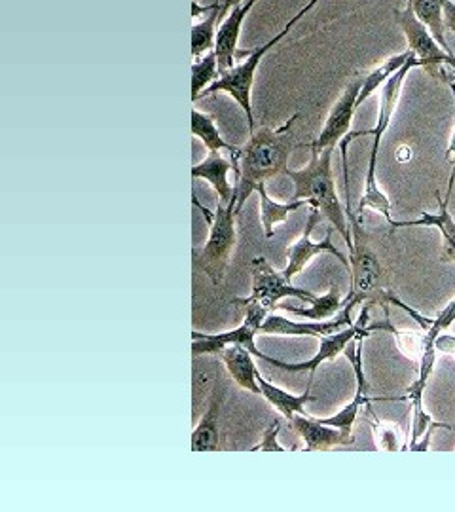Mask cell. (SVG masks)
Segmentation results:
<instances>
[{
    "mask_svg": "<svg viewBox=\"0 0 455 512\" xmlns=\"http://www.w3.org/2000/svg\"><path fill=\"white\" fill-rule=\"evenodd\" d=\"M435 348L440 353H446V355H452L455 359V338L454 336H448V334H440L435 342Z\"/></svg>",
    "mask_w": 455,
    "mask_h": 512,
    "instance_id": "cell-30",
    "label": "cell"
},
{
    "mask_svg": "<svg viewBox=\"0 0 455 512\" xmlns=\"http://www.w3.org/2000/svg\"><path fill=\"white\" fill-rule=\"evenodd\" d=\"M442 80H444V82H448V84H455V76L450 73V71H444V74H442Z\"/></svg>",
    "mask_w": 455,
    "mask_h": 512,
    "instance_id": "cell-34",
    "label": "cell"
},
{
    "mask_svg": "<svg viewBox=\"0 0 455 512\" xmlns=\"http://www.w3.org/2000/svg\"><path fill=\"white\" fill-rule=\"evenodd\" d=\"M281 431V423L279 420H273L272 425L264 431L262 435V442L253 448V452H285V448L277 442V435Z\"/></svg>",
    "mask_w": 455,
    "mask_h": 512,
    "instance_id": "cell-29",
    "label": "cell"
},
{
    "mask_svg": "<svg viewBox=\"0 0 455 512\" xmlns=\"http://www.w3.org/2000/svg\"><path fill=\"white\" fill-rule=\"evenodd\" d=\"M220 357L226 365L228 374L241 389L251 391L253 395H262L260 385L256 382V366L253 363V353L243 346L232 344L226 349L220 351Z\"/></svg>",
    "mask_w": 455,
    "mask_h": 512,
    "instance_id": "cell-18",
    "label": "cell"
},
{
    "mask_svg": "<svg viewBox=\"0 0 455 512\" xmlns=\"http://www.w3.org/2000/svg\"><path fill=\"white\" fill-rule=\"evenodd\" d=\"M442 6H444L446 31H452L455 35V2L454 0H442Z\"/></svg>",
    "mask_w": 455,
    "mask_h": 512,
    "instance_id": "cell-31",
    "label": "cell"
},
{
    "mask_svg": "<svg viewBox=\"0 0 455 512\" xmlns=\"http://www.w3.org/2000/svg\"><path fill=\"white\" fill-rule=\"evenodd\" d=\"M395 21L401 27L408 50H412L418 57L419 67H423L427 73L435 78H442L444 67L450 69V73L455 76V55H450L442 50L438 44L437 38L433 33L416 18L414 10L406 4L404 10H395Z\"/></svg>",
    "mask_w": 455,
    "mask_h": 512,
    "instance_id": "cell-7",
    "label": "cell"
},
{
    "mask_svg": "<svg viewBox=\"0 0 455 512\" xmlns=\"http://www.w3.org/2000/svg\"><path fill=\"white\" fill-rule=\"evenodd\" d=\"M353 308L344 306V310L338 313L332 321H311V323H298L279 315H268L260 327V334H275V336H311V338H323L328 334H334L338 330H344L353 325L351 319Z\"/></svg>",
    "mask_w": 455,
    "mask_h": 512,
    "instance_id": "cell-14",
    "label": "cell"
},
{
    "mask_svg": "<svg viewBox=\"0 0 455 512\" xmlns=\"http://www.w3.org/2000/svg\"><path fill=\"white\" fill-rule=\"evenodd\" d=\"M410 158H412V150H410V148H399V154H397V160H399V162H408Z\"/></svg>",
    "mask_w": 455,
    "mask_h": 512,
    "instance_id": "cell-33",
    "label": "cell"
},
{
    "mask_svg": "<svg viewBox=\"0 0 455 512\" xmlns=\"http://www.w3.org/2000/svg\"><path fill=\"white\" fill-rule=\"evenodd\" d=\"M332 152L334 148H325L323 152L311 150L310 164L304 169H287V177L294 183L292 200H310L311 207L319 209L325 219L346 239L347 247L353 245V234L347 224V213L340 203L336 192V181L332 173Z\"/></svg>",
    "mask_w": 455,
    "mask_h": 512,
    "instance_id": "cell-2",
    "label": "cell"
},
{
    "mask_svg": "<svg viewBox=\"0 0 455 512\" xmlns=\"http://www.w3.org/2000/svg\"><path fill=\"white\" fill-rule=\"evenodd\" d=\"M287 296L298 298L302 302H310V304L317 300V296L310 291L292 287L281 272L273 270V266H270V262L264 256H256L253 260V294L249 298H236L234 304L239 306V304L255 302L258 306L270 311L277 308V302L281 298H287Z\"/></svg>",
    "mask_w": 455,
    "mask_h": 512,
    "instance_id": "cell-9",
    "label": "cell"
},
{
    "mask_svg": "<svg viewBox=\"0 0 455 512\" xmlns=\"http://www.w3.org/2000/svg\"><path fill=\"white\" fill-rule=\"evenodd\" d=\"M450 86H452L455 101V84H450ZM446 162H448V164L455 165V124L454 131H452V139H450V145L446 148Z\"/></svg>",
    "mask_w": 455,
    "mask_h": 512,
    "instance_id": "cell-32",
    "label": "cell"
},
{
    "mask_svg": "<svg viewBox=\"0 0 455 512\" xmlns=\"http://www.w3.org/2000/svg\"><path fill=\"white\" fill-rule=\"evenodd\" d=\"M258 0H239L228 12V16L220 21L215 38V52L219 57L220 74L236 67L237 46L241 37L243 21L249 16Z\"/></svg>",
    "mask_w": 455,
    "mask_h": 512,
    "instance_id": "cell-15",
    "label": "cell"
},
{
    "mask_svg": "<svg viewBox=\"0 0 455 512\" xmlns=\"http://www.w3.org/2000/svg\"><path fill=\"white\" fill-rule=\"evenodd\" d=\"M292 429L304 439L306 452H328L336 446L353 444V435L342 431L338 427H332L327 423H321L317 418H311L306 414H296L291 420Z\"/></svg>",
    "mask_w": 455,
    "mask_h": 512,
    "instance_id": "cell-16",
    "label": "cell"
},
{
    "mask_svg": "<svg viewBox=\"0 0 455 512\" xmlns=\"http://www.w3.org/2000/svg\"><path fill=\"white\" fill-rule=\"evenodd\" d=\"M414 57H416V54H414L412 50H406V52H402V54L393 55V57L385 59L380 67H376L374 71L364 74L363 88H361L359 99H357V107H361L364 101H366L372 93L376 92V90L383 88V86L389 82V78L397 73V71H401L402 67H404L410 59H414Z\"/></svg>",
    "mask_w": 455,
    "mask_h": 512,
    "instance_id": "cell-23",
    "label": "cell"
},
{
    "mask_svg": "<svg viewBox=\"0 0 455 512\" xmlns=\"http://www.w3.org/2000/svg\"><path fill=\"white\" fill-rule=\"evenodd\" d=\"M408 6L414 10L416 18L433 33L444 52L454 55L446 40V25H444V6L442 0H408Z\"/></svg>",
    "mask_w": 455,
    "mask_h": 512,
    "instance_id": "cell-25",
    "label": "cell"
},
{
    "mask_svg": "<svg viewBox=\"0 0 455 512\" xmlns=\"http://www.w3.org/2000/svg\"><path fill=\"white\" fill-rule=\"evenodd\" d=\"M455 183V165L448 183L446 196L442 198L440 192H437L438 213H423L418 220H391V228H412V226H435L438 232L442 234V253L440 260L442 262H455V220L450 213V198Z\"/></svg>",
    "mask_w": 455,
    "mask_h": 512,
    "instance_id": "cell-13",
    "label": "cell"
},
{
    "mask_svg": "<svg viewBox=\"0 0 455 512\" xmlns=\"http://www.w3.org/2000/svg\"><path fill=\"white\" fill-rule=\"evenodd\" d=\"M192 133L200 139L209 152L228 150L232 154V162L237 165V160L241 156V148L234 147L222 139L219 128H217V120L213 116L198 109L192 110Z\"/></svg>",
    "mask_w": 455,
    "mask_h": 512,
    "instance_id": "cell-22",
    "label": "cell"
},
{
    "mask_svg": "<svg viewBox=\"0 0 455 512\" xmlns=\"http://www.w3.org/2000/svg\"><path fill=\"white\" fill-rule=\"evenodd\" d=\"M366 408H368V410H372V408H370V404H368ZM370 418H372V427H374V431H376L378 448L387 450V452H395V450H399V435H397L395 427H389V423H382V421L376 420L372 412H370Z\"/></svg>",
    "mask_w": 455,
    "mask_h": 512,
    "instance_id": "cell-28",
    "label": "cell"
},
{
    "mask_svg": "<svg viewBox=\"0 0 455 512\" xmlns=\"http://www.w3.org/2000/svg\"><path fill=\"white\" fill-rule=\"evenodd\" d=\"M313 380H315V378H311L310 376V384H308V389H306V393H304V395H291V393H287L285 389H281V387H277V385L270 384L268 380H264V378H262V374H260V372H256V382L260 385L262 397H264L268 403L272 404L273 408H277V410H279V414H281V416H285L289 421H291L296 414H306V412H304L306 404L317 401V397L310 395Z\"/></svg>",
    "mask_w": 455,
    "mask_h": 512,
    "instance_id": "cell-19",
    "label": "cell"
},
{
    "mask_svg": "<svg viewBox=\"0 0 455 512\" xmlns=\"http://www.w3.org/2000/svg\"><path fill=\"white\" fill-rule=\"evenodd\" d=\"M317 2L319 0H308V4L302 6L275 37L270 38L268 42H264L262 46H258L255 52H237V55H247V59L243 63L236 65L234 69L220 74L219 80L213 82L205 92L201 93L200 99L207 97V95H217V93L232 95L237 103H239V107L245 112V116H247L249 133H253L256 129V122L255 114H253V103H251V93H253V84H255L256 69H258V65L262 63V59L266 57V54L291 33L292 29L296 27V23L304 18V16L310 14Z\"/></svg>",
    "mask_w": 455,
    "mask_h": 512,
    "instance_id": "cell-4",
    "label": "cell"
},
{
    "mask_svg": "<svg viewBox=\"0 0 455 512\" xmlns=\"http://www.w3.org/2000/svg\"><path fill=\"white\" fill-rule=\"evenodd\" d=\"M245 310V321L241 327L230 332H222V334H201V332H192V353L194 357L198 355H211V353H220L222 349L237 344L243 348L249 349L255 357L260 361H264V353L255 346L256 334L260 332V327L264 323V319L268 317V310L258 306L255 302H247V304H239Z\"/></svg>",
    "mask_w": 455,
    "mask_h": 512,
    "instance_id": "cell-8",
    "label": "cell"
},
{
    "mask_svg": "<svg viewBox=\"0 0 455 512\" xmlns=\"http://www.w3.org/2000/svg\"><path fill=\"white\" fill-rule=\"evenodd\" d=\"M277 308L294 313V315H300V317H306V319H313V321H327L328 317L344 310V300H342L340 289L336 285H332L327 294L317 296V300L313 302L311 308H296L291 304L289 306L287 304H277Z\"/></svg>",
    "mask_w": 455,
    "mask_h": 512,
    "instance_id": "cell-26",
    "label": "cell"
},
{
    "mask_svg": "<svg viewBox=\"0 0 455 512\" xmlns=\"http://www.w3.org/2000/svg\"><path fill=\"white\" fill-rule=\"evenodd\" d=\"M224 401L222 389L213 391L211 403L201 416L198 427L192 433V450L194 452H215L219 450V416Z\"/></svg>",
    "mask_w": 455,
    "mask_h": 512,
    "instance_id": "cell-20",
    "label": "cell"
},
{
    "mask_svg": "<svg viewBox=\"0 0 455 512\" xmlns=\"http://www.w3.org/2000/svg\"><path fill=\"white\" fill-rule=\"evenodd\" d=\"M347 222L351 226V234H353V245L349 247V270H351V287L349 294L344 300V306L355 308L357 304L366 302L368 306L372 304H380L385 313L387 310V302L391 304H399V298L393 293H389L387 289H383V272L380 258L372 251V247L368 245V241L363 236V226L361 220L357 219L355 213L347 215Z\"/></svg>",
    "mask_w": 455,
    "mask_h": 512,
    "instance_id": "cell-3",
    "label": "cell"
},
{
    "mask_svg": "<svg viewBox=\"0 0 455 512\" xmlns=\"http://www.w3.org/2000/svg\"><path fill=\"white\" fill-rule=\"evenodd\" d=\"M419 67L418 57L410 59L401 71L393 74L389 78V82L382 88V101H380V114H378V124L376 128L370 129V135L374 137L372 143V150H370V162H368V173H366V188H364L363 198L357 207V219L361 220L363 217L364 209H374L378 213H382L387 222H391V202L389 198L383 194L378 186V179H376V164H378V154H380V143L385 131L391 126L393 114L399 105L401 99L402 86L406 76L410 74L412 69Z\"/></svg>",
    "mask_w": 455,
    "mask_h": 512,
    "instance_id": "cell-5",
    "label": "cell"
},
{
    "mask_svg": "<svg viewBox=\"0 0 455 512\" xmlns=\"http://www.w3.org/2000/svg\"><path fill=\"white\" fill-rule=\"evenodd\" d=\"M363 78L364 76H357L347 84L346 90L340 95V99L330 109L325 128L321 129L317 139L311 145H308L310 150L323 152L325 148H336V145H340V141L346 135H349V128H351L355 110L359 109L357 99H359V93L363 88Z\"/></svg>",
    "mask_w": 455,
    "mask_h": 512,
    "instance_id": "cell-10",
    "label": "cell"
},
{
    "mask_svg": "<svg viewBox=\"0 0 455 512\" xmlns=\"http://www.w3.org/2000/svg\"><path fill=\"white\" fill-rule=\"evenodd\" d=\"M300 118L294 114L281 128L272 129L268 126L255 129L241 148V156L237 160V179L234 186L236 194V215L243 211V205L249 196L256 192L260 184L270 181L273 177L287 173L289 169V156L296 147L292 126Z\"/></svg>",
    "mask_w": 455,
    "mask_h": 512,
    "instance_id": "cell-1",
    "label": "cell"
},
{
    "mask_svg": "<svg viewBox=\"0 0 455 512\" xmlns=\"http://www.w3.org/2000/svg\"><path fill=\"white\" fill-rule=\"evenodd\" d=\"M321 217H323V215L319 213V209L311 207L308 224H306V230H304L302 238L298 239L294 245H291V247L287 249V251H289V266H287L281 274H283V277H285L289 283L310 264V260L313 256L321 255V253H330V255L336 256V258L346 266L347 270H349V258H346L344 253H340V251L334 247V243H332V232H327L325 239L319 241V243L311 241V232H313V228L319 224Z\"/></svg>",
    "mask_w": 455,
    "mask_h": 512,
    "instance_id": "cell-12",
    "label": "cell"
},
{
    "mask_svg": "<svg viewBox=\"0 0 455 512\" xmlns=\"http://www.w3.org/2000/svg\"><path fill=\"white\" fill-rule=\"evenodd\" d=\"M368 315H370V306L366 304V308H364L363 313H361V317L357 319V323L349 325V327H346L344 330H338V332H334V334L323 336L317 355H315L313 359H310V361H306V363L289 365V363L277 361V359L268 357V355L264 357V361L270 363V365L277 366V368H281V370H287V372H304V370H308L311 378H315V370L319 368V365H323L325 361L336 359L340 353L346 351L347 346H349L361 332L370 329V327H368Z\"/></svg>",
    "mask_w": 455,
    "mask_h": 512,
    "instance_id": "cell-11",
    "label": "cell"
},
{
    "mask_svg": "<svg viewBox=\"0 0 455 512\" xmlns=\"http://www.w3.org/2000/svg\"><path fill=\"white\" fill-rule=\"evenodd\" d=\"M236 203L237 198L234 196L232 202H220L217 205L215 217L211 219L209 239L200 255L196 256V266L203 274H207L213 285L222 283L236 247Z\"/></svg>",
    "mask_w": 455,
    "mask_h": 512,
    "instance_id": "cell-6",
    "label": "cell"
},
{
    "mask_svg": "<svg viewBox=\"0 0 455 512\" xmlns=\"http://www.w3.org/2000/svg\"><path fill=\"white\" fill-rule=\"evenodd\" d=\"M222 8H224V0H213V8L207 12V16L194 23V27H192V55H194V59L215 50L217 23L222 18Z\"/></svg>",
    "mask_w": 455,
    "mask_h": 512,
    "instance_id": "cell-24",
    "label": "cell"
},
{
    "mask_svg": "<svg viewBox=\"0 0 455 512\" xmlns=\"http://www.w3.org/2000/svg\"><path fill=\"white\" fill-rule=\"evenodd\" d=\"M220 78L219 57L217 52L211 50L198 59H194L192 65V101L196 103L213 82Z\"/></svg>",
    "mask_w": 455,
    "mask_h": 512,
    "instance_id": "cell-27",
    "label": "cell"
},
{
    "mask_svg": "<svg viewBox=\"0 0 455 512\" xmlns=\"http://www.w3.org/2000/svg\"><path fill=\"white\" fill-rule=\"evenodd\" d=\"M230 171H234L237 175V165L234 162H228L226 158H222L220 152H209L201 164L192 167V177L205 179L219 194L220 202L230 203L236 196L232 184L228 181Z\"/></svg>",
    "mask_w": 455,
    "mask_h": 512,
    "instance_id": "cell-17",
    "label": "cell"
},
{
    "mask_svg": "<svg viewBox=\"0 0 455 512\" xmlns=\"http://www.w3.org/2000/svg\"><path fill=\"white\" fill-rule=\"evenodd\" d=\"M258 196H260V219H262V226H264V234L266 238H273L275 234V226L289 220V215L310 205V200H291L289 203H279L272 200L266 192V183L260 184L256 188Z\"/></svg>",
    "mask_w": 455,
    "mask_h": 512,
    "instance_id": "cell-21",
    "label": "cell"
}]
</instances>
